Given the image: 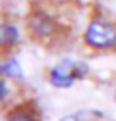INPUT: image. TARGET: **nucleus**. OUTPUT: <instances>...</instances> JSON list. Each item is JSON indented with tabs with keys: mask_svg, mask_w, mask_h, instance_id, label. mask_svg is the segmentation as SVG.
Listing matches in <instances>:
<instances>
[{
	"mask_svg": "<svg viewBox=\"0 0 116 121\" xmlns=\"http://www.w3.org/2000/svg\"><path fill=\"white\" fill-rule=\"evenodd\" d=\"M87 72H88V65L82 60L63 59L52 68L48 80H50L52 86L57 89H68L76 80L84 78Z\"/></svg>",
	"mask_w": 116,
	"mask_h": 121,
	"instance_id": "f257e3e1",
	"label": "nucleus"
},
{
	"mask_svg": "<svg viewBox=\"0 0 116 121\" xmlns=\"http://www.w3.org/2000/svg\"><path fill=\"white\" fill-rule=\"evenodd\" d=\"M84 40L94 49H107L116 46V27L110 22L96 19L85 30Z\"/></svg>",
	"mask_w": 116,
	"mask_h": 121,
	"instance_id": "f03ea898",
	"label": "nucleus"
},
{
	"mask_svg": "<svg viewBox=\"0 0 116 121\" xmlns=\"http://www.w3.org/2000/svg\"><path fill=\"white\" fill-rule=\"evenodd\" d=\"M27 27L34 39L46 40V39H50L56 33L57 24L53 18L46 15L44 12H35L28 18Z\"/></svg>",
	"mask_w": 116,
	"mask_h": 121,
	"instance_id": "7ed1b4c3",
	"label": "nucleus"
},
{
	"mask_svg": "<svg viewBox=\"0 0 116 121\" xmlns=\"http://www.w3.org/2000/svg\"><path fill=\"white\" fill-rule=\"evenodd\" d=\"M19 39V31L13 24L4 22L0 28V43L3 47H13Z\"/></svg>",
	"mask_w": 116,
	"mask_h": 121,
	"instance_id": "20e7f679",
	"label": "nucleus"
},
{
	"mask_svg": "<svg viewBox=\"0 0 116 121\" xmlns=\"http://www.w3.org/2000/svg\"><path fill=\"white\" fill-rule=\"evenodd\" d=\"M6 121H37V115L32 108H28L27 105H19L8 112Z\"/></svg>",
	"mask_w": 116,
	"mask_h": 121,
	"instance_id": "39448f33",
	"label": "nucleus"
},
{
	"mask_svg": "<svg viewBox=\"0 0 116 121\" xmlns=\"http://www.w3.org/2000/svg\"><path fill=\"white\" fill-rule=\"evenodd\" d=\"M0 71H2L3 77H16V78H21L22 77V69H21V65L19 62L15 59V58H8L4 59L2 65H0Z\"/></svg>",
	"mask_w": 116,
	"mask_h": 121,
	"instance_id": "423d86ee",
	"label": "nucleus"
}]
</instances>
